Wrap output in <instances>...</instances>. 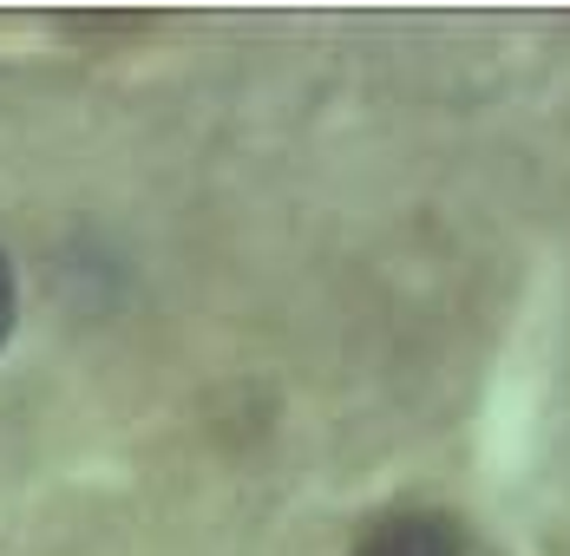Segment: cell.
Wrapping results in <instances>:
<instances>
[{
	"instance_id": "obj_1",
	"label": "cell",
	"mask_w": 570,
	"mask_h": 556,
	"mask_svg": "<svg viewBox=\"0 0 570 556\" xmlns=\"http://www.w3.org/2000/svg\"><path fill=\"white\" fill-rule=\"evenodd\" d=\"M354 556H499L465 517L453 510H387L361 530Z\"/></svg>"
},
{
	"instance_id": "obj_2",
	"label": "cell",
	"mask_w": 570,
	"mask_h": 556,
	"mask_svg": "<svg viewBox=\"0 0 570 556\" xmlns=\"http://www.w3.org/2000/svg\"><path fill=\"white\" fill-rule=\"evenodd\" d=\"M13 334V269H7V256H0V340Z\"/></svg>"
}]
</instances>
